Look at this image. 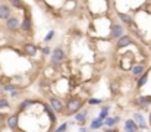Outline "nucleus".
Returning a JSON list of instances; mask_svg holds the SVG:
<instances>
[{
	"label": "nucleus",
	"mask_w": 151,
	"mask_h": 132,
	"mask_svg": "<svg viewBox=\"0 0 151 132\" xmlns=\"http://www.w3.org/2000/svg\"><path fill=\"white\" fill-rule=\"evenodd\" d=\"M46 112L49 113V116L51 118V120H54V119H56V118H54V115H53V110H51V109H50L49 106H46Z\"/></svg>",
	"instance_id": "5701e85b"
},
{
	"label": "nucleus",
	"mask_w": 151,
	"mask_h": 132,
	"mask_svg": "<svg viewBox=\"0 0 151 132\" xmlns=\"http://www.w3.org/2000/svg\"><path fill=\"white\" fill-rule=\"evenodd\" d=\"M21 28H22V31H31V19L28 16L24 18V22L21 24Z\"/></svg>",
	"instance_id": "f8f14e48"
},
{
	"label": "nucleus",
	"mask_w": 151,
	"mask_h": 132,
	"mask_svg": "<svg viewBox=\"0 0 151 132\" xmlns=\"http://www.w3.org/2000/svg\"><path fill=\"white\" fill-rule=\"evenodd\" d=\"M147 81H148V75H147V74H144V75L138 79V88H141L144 84H147Z\"/></svg>",
	"instance_id": "412c9836"
},
{
	"label": "nucleus",
	"mask_w": 151,
	"mask_h": 132,
	"mask_svg": "<svg viewBox=\"0 0 151 132\" xmlns=\"http://www.w3.org/2000/svg\"><path fill=\"white\" fill-rule=\"evenodd\" d=\"M134 120L138 123V126H139L141 129H145V128H147L145 119H144V116H142L141 113H135V115H134Z\"/></svg>",
	"instance_id": "1a4fd4ad"
},
{
	"label": "nucleus",
	"mask_w": 151,
	"mask_h": 132,
	"mask_svg": "<svg viewBox=\"0 0 151 132\" xmlns=\"http://www.w3.org/2000/svg\"><path fill=\"white\" fill-rule=\"evenodd\" d=\"M65 57H66V54H65L63 49H62V47H56V49L51 52L50 60H51V63H53L54 66H59V65H62V62L65 60Z\"/></svg>",
	"instance_id": "f257e3e1"
},
{
	"label": "nucleus",
	"mask_w": 151,
	"mask_h": 132,
	"mask_svg": "<svg viewBox=\"0 0 151 132\" xmlns=\"http://www.w3.org/2000/svg\"><path fill=\"white\" fill-rule=\"evenodd\" d=\"M81 106H82V101L79 100V98H71L69 101H68V104H66V115H73V113H76L78 110L81 109Z\"/></svg>",
	"instance_id": "f03ea898"
},
{
	"label": "nucleus",
	"mask_w": 151,
	"mask_h": 132,
	"mask_svg": "<svg viewBox=\"0 0 151 132\" xmlns=\"http://www.w3.org/2000/svg\"><path fill=\"white\" fill-rule=\"evenodd\" d=\"M66 128H68V123H63L62 126H59V128H57V131H56V132H66Z\"/></svg>",
	"instance_id": "b1692460"
},
{
	"label": "nucleus",
	"mask_w": 151,
	"mask_h": 132,
	"mask_svg": "<svg viewBox=\"0 0 151 132\" xmlns=\"http://www.w3.org/2000/svg\"><path fill=\"white\" fill-rule=\"evenodd\" d=\"M119 18L122 19V22H125V24H131L132 22V18L129 15H125V13H119Z\"/></svg>",
	"instance_id": "aec40b11"
},
{
	"label": "nucleus",
	"mask_w": 151,
	"mask_h": 132,
	"mask_svg": "<svg viewBox=\"0 0 151 132\" xmlns=\"http://www.w3.org/2000/svg\"><path fill=\"white\" fill-rule=\"evenodd\" d=\"M90 104H100L101 103V100L100 98H90V101H88Z\"/></svg>",
	"instance_id": "a878e982"
},
{
	"label": "nucleus",
	"mask_w": 151,
	"mask_h": 132,
	"mask_svg": "<svg viewBox=\"0 0 151 132\" xmlns=\"http://www.w3.org/2000/svg\"><path fill=\"white\" fill-rule=\"evenodd\" d=\"M2 107H9V101L6 98H0V109Z\"/></svg>",
	"instance_id": "4be33fe9"
},
{
	"label": "nucleus",
	"mask_w": 151,
	"mask_h": 132,
	"mask_svg": "<svg viewBox=\"0 0 151 132\" xmlns=\"http://www.w3.org/2000/svg\"><path fill=\"white\" fill-rule=\"evenodd\" d=\"M131 43H132L131 37L123 35V37H120V38H119V41H117V47H126V46H129Z\"/></svg>",
	"instance_id": "9d476101"
},
{
	"label": "nucleus",
	"mask_w": 151,
	"mask_h": 132,
	"mask_svg": "<svg viewBox=\"0 0 151 132\" xmlns=\"http://www.w3.org/2000/svg\"><path fill=\"white\" fill-rule=\"evenodd\" d=\"M0 119H2V115H0Z\"/></svg>",
	"instance_id": "7c9ffc66"
},
{
	"label": "nucleus",
	"mask_w": 151,
	"mask_h": 132,
	"mask_svg": "<svg viewBox=\"0 0 151 132\" xmlns=\"http://www.w3.org/2000/svg\"><path fill=\"white\" fill-rule=\"evenodd\" d=\"M43 53H44V54H49V53H50V49H49V47H44V49H43Z\"/></svg>",
	"instance_id": "cd10ccee"
},
{
	"label": "nucleus",
	"mask_w": 151,
	"mask_h": 132,
	"mask_svg": "<svg viewBox=\"0 0 151 132\" xmlns=\"http://www.w3.org/2000/svg\"><path fill=\"white\" fill-rule=\"evenodd\" d=\"M101 126H103V120H101V119H98V118H97V119H94V120L91 122V129H100Z\"/></svg>",
	"instance_id": "f3484780"
},
{
	"label": "nucleus",
	"mask_w": 151,
	"mask_h": 132,
	"mask_svg": "<svg viewBox=\"0 0 151 132\" xmlns=\"http://www.w3.org/2000/svg\"><path fill=\"white\" fill-rule=\"evenodd\" d=\"M53 37H54V31H50V32H49V34L46 35V38H44V41L47 43V41H50V40H51Z\"/></svg>",
	"instance_id": "393cba45"
},
{
	"label": "nucleus",
	"mask_w": 151,
	"mask_h": 132,
	"mask_svg": "<svg viewBox=\"0 0 151 132\" xmlns=\"http://www.w3.org/2000/svg\"><path fill=\"white\" fill-rule=\"evenodd\" d=\"M3 88H5V91H10V93H12L13 90H16V88H15L13 85H5Z\"/></svg>",
	"instance_id": "bb28decb"
},
{
	"label": "nucleus",
	"mask_w": 151,
	"mask_h": 132,
	"mask_svg": "<svg viewBox=\"0 0 151 132\" xmlns=\"http://www.w3.org/2000/svg\"><path fill=\"white\" fill-rule=\"evenodd\" d=\"M50 104H51V107L56 110V112H63V109H65L63 101L60 98H57V97H50Z\"/></svg>",
	"instance_id": "20e7f679"
},
{
	"label": "nucleus",
	"mask_w": 151,
	"mask_h": 132,
	"mask_svg": "<svg viewBox=\"0 0 151 132\" xmlns=\"http://www.w3.org/2000/svg\"><path fill=\"white\" fill-rule=\"evenodd\" d=\"M6 27H8L10 31H16V30L21 27V24H19V19H18L16 16H10V18L6 21Z\"/></svg>",
	"instance_id": "7ed1b4c3"
},
{
	"label": "nucleus",
	"mask_w": 151,
	"mask_h": 132,
	"mask_svg": "<svg viewBox=\"0 0 151 132\" xmlns=\"http://www.w3.org/2000/svg\"><path fill=\"white\" fill-rule=\"evenodd\" d=\"M88 118V112H87V110H84V112H81V113H76L75 115V120L76 122H85V119H87Z\"/></svg>",
	"instance_id": "ddd939ff"
},
{
	"label": "nucleus",
	"mask_w": 151,
	"mask_h": 132,
	"mask_svg": "<svg viewBox=\"0 0 151 132\" xmlns=\"http://www.w3.org/2000/svg\"><path fill=\"white\" fill-rule=\"evenodd\" d=\"M119 120V118H107L106 120H104V125L106 126H109V128H112V126H115V123Z\"/></svg>",
	"instance_id": "dca6fc26"
},
{
	"label": "nucleus",
	"mask_w": 151,
	"mask_h": 132,
	"mask_svg": "<svg viewBox=\"0 0 151 132\" xmlns=\"http://www.w3.org/2000/svg\"><path fill=\"white\" fill-rule=\"evenodd\" d=\"M122 34H123V28H122V25L116 24V25L112 27V37H115V38H120V37H123Z\"/></svg>",
	"instance_id": "0eeeda50"
},
{
	"label": "nucleus",
	"mask_w": 151,
	"mask_h": 132,
	"mask_svg": "<svg viewBox=\"0 0 151 132\" xmlns=\"http://www.w3.org/2000/svg\"><path fill=\"white\" fill-rule=\"evenodd\" d=\"M24 52H25V54H28V56H35V53H37V47L34 46V44H25Z\"/></svg>",
	"instance_id": "9b49d317"
},
{
	"label": "nucleus",
	"mask_w": 151,
	"mask_h": 132,
	"mask_svg": "<svg viewBox=\"0 0 151 132\" xmlns=\"http://www.w3.org/2000/svg\"><path fill=\"white\" fill-rule=\"evenodd\" d=\"M10 5L15 6L16 9H24V3H22V0H9Z\"/></svg>",
	"instance_id": "a211bd4d"
},
{
	"label": "nucleus",
	"mask_w": 151,
	"mask_h": 132,
	"mask_svg": "<svg viewBox=\"0 0 151 132\" xmlns=\"http://www.w3.org/2000/svg\"><path fill=\"white\" fill-rule=\"evenodd\" d=\"M144 69H145V66L144 65H135L134 68H132V75H141L142 72H144Z\"/></svg>",
	"instance_id": "4468645a"
},
{
	"label": "nucleus",
	"mask_w": 151,
	"mask_h": 132,
	"mask_svg": "<svg viewBox=\"0 0 151 132\" xmlns=\"http://www.w3.org/2000/svg\"><path fill=\"white\" fill-rule=\"evenodd\" d=\"M137 104H138L139 107H147L148 104H151V96L138 97V98H137Z\"/></svg>",
	"instance_id": "6e6552de"
},
{
	"label": "nucleus",
	"mask_w": 151,
	"mask_h": 132,
	"mask_svg": "<svg viewBox=\"0 0 151 132\" xmlns=\"http://www.w3.org/2000/svg\"><path fill=\"white\" fill-rule=\"evenodd\" d=\"M107 110H109V106H104L103 110L100 112V115H98V119H101V120H103V119H104V120L107 119V115H109V113H107Z\"/></svg>",
	"instance_id": "6ab92c4d"
},
{
	"label": "nucleus",
	"mask_w": 151,
	"mask_h": 132,
	"mask_svg": "<svg viewBox=\"0 0 151 132\" xmlns=\"http://www.w3.org/2000/svg\"><path fill=\"white\" fill-rule=\"evenodd\" d=\"M8 125H9L10 128H16V126H18V116H16V115L9 116V119H8Z\"/></svg>",
	"instance_id": "2eb2a0df"
},
{
	"label": "nucleus",
	"mask_w": 151,
	"mask_h": 132,
	"mask_svg": "<svg viewBox=\"0 0 151 132\" xmlns=\"http://www.w3.org/2000/svg\"><path fill=\"white\" fill-rule=\"evenodd\" d=\"M150 123H151V113H150Z\"/></svg>",
	"instance_id": "c756f323"
},
{
	"label": "nucleus",
	"mask_w": 151,
	"mask_h": 132,
	"mask_svg": "<svg viewBox=\"0 0 151 132\" xmlns=\"http://www.w3.org/2000/svg\"><path fill=\"white\" fill-rule=\"evenodd\" d=\"M138 123L134 119H129L125 122V132H137L138 131Z\"/></svg>",
	"instance_id": "39448f33"
},
{
	"label": "nucleus",
	"mask_w": 151,
	"mask_h": 132,
	"mask_svg": "<svg viewBox=\"0 0 151 132\" xmlns=\"http://www.w3.org/2000/svg\"><path fill=\"white\" fill-rule=\"evenodd\" d=\"M79 132H87V128H79Z\"/></svg>",
	"instance_id": "c85d7f7f"
},
{
	"label": "nucleus",
	"mask_w": 151,
	"mask_h": 132,
	"mask_svg": "<svg viewBox=\"0 0 151 132\" xmlns=\"http://www.w3.org/2000/svg\"><path fill=\"white\" fill-rule=\"evenodd\" d=\"M10 18V8L6 5H0V19H9Z\"/></svg>",
	"instance_id": "423d86ee"
}]
</instances>
